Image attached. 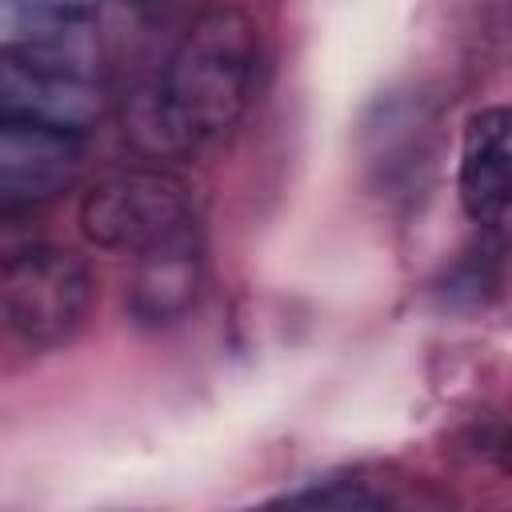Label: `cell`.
Returning a JSON list of instances; mask_svg holds the SVG:
<instances>
[{"label":"cell","mask_w":512,"mask_h":512,"mask_svg":"<svg viewBox=\"0 0 512 512\" xmlns=\"http://www.w3.org/2000/svg\"><path fill=\"white\" fill-rule=\"evenodd\" d=\"M264 32L252 12L220 4L200 12L172 48L156 84L132 92L124 132L148 156H192L240 128L252 108Z\"/></svg>","instance_id":"obj_1"},{"label":"cell","mask_w":512,"mask_h":512,"mask_svg":"<svg viewBox=\"0 0 512 512\" xmlns=\"http://www.w3.org/2000/svg\"><path fill=\"white\" fill-rule=\"evenodd\" d=\"M92 300L84 256L60 244L24 248L0 268V336L24 348H60L84 328Z\"/></svg>","instance_id":"obj_2"},{"label":"cell","mask_w":512,"mask_h":512,"mask_svg":"<svg viewBox=\"0 0 512 512\" xmlns=\"http://www.w3.org/2000/svg\"><path fill=\"white\" fill-rule=\"evenodd\" d=\"M196 224L192 192L180 176L160 168L116 172L80 200V232L108 252H144Z\"/></svg>","instance_id":"obj_3"},{"label":"cell","mask_w":512,"mask_h":512,"mask_svg":"<svg viewBox=\"0 0 512 512\" xmlns=\"http://www.w3.org/2000/svg\"><path fill=\"white\" fill-rule=\"evenodd\" d=\"M0 112L88 132L100 116V88L48 48H0Z\"/></svg>","instance_id":"obj_4"},{"label":"cell","mask_w":512,"mask_h":512,"mask_svg":"<svg viewBox=\"0 0 512 512\" xmlns=\"http://www.w3.org/2000/svg\"><path fill=\"white\" fill-rule=\"evenodd\" d=\"M88 132L0 112V204H40L64 192L84 164Z\"/></svg>","instance_id":"obj_5"},{"label":"cell","mask_w":512,"mask_h":512,"mask_svg":"<svg viewBox=\"0 0 512 512\" xmlns=\"http://www.w3.org/2000/svg\"><path fill=\"white\" fill-rule=\"evenodd\" d=\"M204 292V236L200 224L136 252L128 280V312L144 328L184 320Z\"/></svg>","instance_id":"obj_6"},{"label":"cell","mask_w":512,"mask_h":512,"mask_svg":"<svg viewBox=\"0 0 512 512\" xmlns=\"http://www.w3.org/2000/svg\"><path fill=\"white\" fill-rule=\"evenodd\" d=\"M460 208L480 228H504L512 208V116L500 104L476 108L460 136Z\"/></svg>","instance_id":"obj_7"},{"label":"cell","mask_w":512,"mask_h":512,"mask_svg":"<svg viewBox=\"0 0 512 512\" xmlns=\"http://www.w3.org/2000/svg\"><path fill=\"white\" fill-rule=\"evenodd\" d=\"M276 504H292V508H384L392 504L388 492L368 488L364 480H324L300 492H284Z\"/></svg>","instance_id":"obj_8"}]
</instances>
